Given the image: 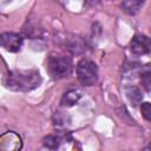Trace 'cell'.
Listing matches in <instances>:
<instances>
[{"instance_id":"cell-7","label":"cell","mask_w":151,"mask_h":151,"mask_svg":"<svg viewBox=\"0 0 151 151\" xmlns=\"http://www.w3.org/2000/svg\"><path fill=\"white\" fill-rule=\"evenodd\" d=\"M80 98H81V92L76 90V88H72V90H68L67 92L64 93V96L60 100V104H61V106L71 107V106L76 105Z\"/></svg>"},{"instance_id":"cell-1","label":"cell","mask_w":151,"mask_h":151,"mask_svg":"<svg viewBox=\"0 0 151 151\" xmlns=\"http://www.w3.org/2000/svg\"><path fill=\"white\" fill-rule=\"evenodd\" d=\"M41 84L40 73L35 70H14L5 79V86L12 91L27 92L37 88Z\"/></svg>"},{"instance_id":"cell-9","label":"cell","mask_w":151,"mask_h":151,"mask_svg":"<svg viewBox=\"0 0 151 151\" xmlns=\"http://www.w3.org/2000/svg\"><path fill=\"white\" fill-rule=\"evenodd\" d=\"M126 97L129 99V101L133 105V106H137L138 104L142 103L143 100V93L140 91L139 87L132 85V86H129L126 88Z\"/></svg>"},{"instance_id":"cell-13","label":"cell","mask_w":151,"mask_h":151,"mask_svg":"<svg viewBox=\"0 0 151 151\" xmlns=\"http://www.w3.org/2000/svg\"><path fill=\"white\" fill-rule=\"evenodd\" d=\"M85 1H86V4H88V5L93 6V5H97L98 2H100L101 0H85Z\"/></svg>"},{"instance_id":"cell-11","label":"cell","mask_w":151,"mask_h":151,"mask_svg":"<svg viewBox=\"0 0 151 151\" xmlns=\"http://www.w3.org/2000/svg\"><path fill=\"white\" fill-rule=\"evenodd\" d=\"M140 83H142L143 87L145 88V91L150 92V90H151V74H150V71H146V72L142 73Z\"/></svg>"},{"instance_id":"cell-2","label":"cell","mask_w":151,"mask_h":151,"mask_svg":"<svg viewBox=\"0 0 151 151\" xmlns=\"http://www.w3.org/2000/svg\"><path fill=\"white\" fill-rule=\"evenodd\" d=\"M47 68L52 78L54 79H63L70 76L72 71V60L70 57L51 53L47 59Z\"/></svg>"},{"instance_id":"cell-3","label":"cell","mask_w":151,"mask_h":151,"mask_svg":"<svg viewBox=\"0 0 151 151\" xmlns=\"http://www.w3.org/2000/svg\"><path fill=\"white\" fill-rule=\"evenodd\" d=\"M77 76L83 85L92 86L98 80V67L93 61L81 59L77 65Z\"/></svg>"},{"instance_id":"cell-12","label":"cell","mask_w":151,"mask_h":151,"mask_svg":"<svg viewBox=\"0 0 151 151\" xmlns=\"http://www.w3.org/2000/svg\"><path fill=\"white\" fill-rule=\"evenodd\" d=\"M140 111H142V114L144 117L145 120L150 122L151 120V104L150 103H143L142 106H140Z\"/></svg>"},{"instance_id":"cell-10","label":"cell","mask_w":151,"mask_h":151,"mask_svg":"<svg viewBox=\"0 0 151 151\" xmlns=\"http://www.w3.org/2000/svg\"><path fill=\"white\" fill-rule=\"evenodd\" d=\"M61 142H63V139L59 136H54V134H48V136L44 137V139H42L44 146H46L47 149H51V150L58 149L60 146Z\"/></svg>"},{"instance_id":"cell-8","label":"cell","mask_w":151,"mask_h":151,"mask_svg":"<svg viewBox=\"0 0 151 151\" xmlns=\"http://www.w3.org/2000/svg\"><path fill=\"white\" fill-rule=\"evenodd\" d=\"M145 0H123L122 7L124 12H126L130 15H134L139 12V9L143 7Z\"/></svg>"},{"instance_id":"cell-6","label":"cell","mask_w":151,"mask_h":151,"mask_svg":"<svg viewBox=\"0 0 151 151\" xmlns=\"http://www.w3.org/2000/svg\"><path fill=\"white\" fill-rule=\"evenodd\" d=\"M130 50L134 55H144L150 52V39L144 34H136L131 42Z\"/></svg>"},{"instance_id":"cell-5","label":"cell","mask_w":151,"mask_h":151,"mask_svg":"<svg viewBox=\"0 0 151 151\" xmlns=\"http://www.w3.org/2000/svg\"><path fill=\"white\" fill-rule=\"evenodd\" d=\"M22 146L21 138L13 131H7L0 136V151H15Z\"/></svg>"},{"instance_id":"cell-4","label":"cell","mask_w":151,"mask_h":151,"mask_svg":"<svg viewBox=\"0 0 151 151\" xmlns=\"http://www.w3.org/2000/svg\"><path fill=\"white\" fill-rule=\"evenodd\" d=\"M24 42V38L13 32H6L0 35V46L8 52L20 51Z\"/></svg>"}]
</instances>
